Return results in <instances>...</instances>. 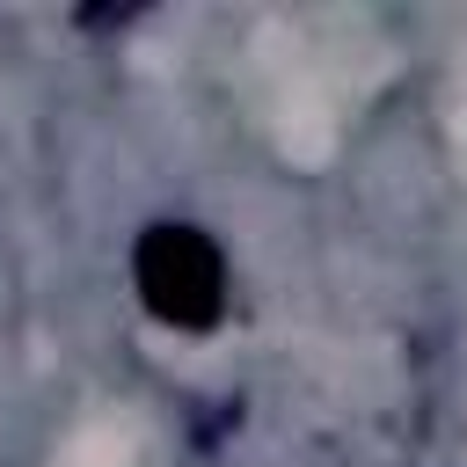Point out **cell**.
<instances>
[{
  "label": "cell",
  "mask_w": 467,
  "mask_h": 467,
  "mask_svg": "<svg viewBox=\"0 0 467 467\" xmlns=\"http://www.w3.org/2000/svg\"><path fill=\"white\" fill-rule=\"evenodd\" d=\"M131 285L146 314L168 328H212L226 314V255L190 219H153L131 241Z\"/></svg>",
  "instance_id": "obj_1"
}]
</instances>
